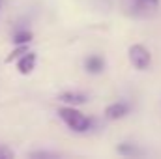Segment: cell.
Segmentation results:
<instances>
[{
	"mask_svg": "<svg viewBox=\"0 0 161 159\" xmlns=\"http://www.w3.org/2000/svg\"><path fill=\"white\" fill-rule=\"evenodd\" d=\"M60 101H64L68 105H82L86 101V96L80 92H66L60 96Z\"/></svg>",
	"mask_w": 161,
	"mask_h": 159,
	"instance_id": "5b68a950",
	"label": "cell"
},
{
	"mask_svg": "<svg viewBox=\"0 0 161 159\" xmlns=\"http://www.w3.org/2000/svg\"><path fill=\"white\" fill-rule=\"evenodd\" d=\"M34 64H36V54H34V52H25V54L19 58L17 68H19V71H21L23 75H28V73L34 69Z\"/></svg>",
	"mask_w": 161,
	"mask_h": 159,
	"instance_id": "277c9868",
	"label": "cell"
},
{
	"mask_svg": "<svg viewBox=\"0 0 161 159\" xmlns=\"http://www.w3.org/2000/svg\"><path fill=\"white\" fill-rule=\"evenodd\" d=\"M58 114H60V118L66 122V125H68L69 129H73V131H77V133L88 131L90 125H92V120L86 118L82 112L75 111L73 107H64V109L58 111Z\"/></svg>",
	"mask_w": 161,
	"mask_h": 159,
	"instance_id": "6da1fadb",
	"label": "cell"
},
{
	"mask_svg": "<svg viewBox=\"0 0 161 159\" xmlns=\"http://www.w3.org/2000/svg\"><path fill=\"white\" fill-rule=\"evenodd\" d=\"M129 60L137 69H146L152 62V54L144 45H131L129 47Z\"/></svg>",
	"mask_w": 161,
	"mask_h": 159,
	"instance_id": "7a4b0ae2",
	"label": "cell"
},
{
	"mask_svg": "<svg viewBox=\"0 0 161 159\" xmlns=\"http://www.w3.org/2000/svg\"><path fill=\"white\" fill-rule=\"evenodd\" d=\"M144 2H148L150 6H158V2H159V0H144Z\"/></svg>",
	"mask_w": 161,
	"mask_h": 159,
	"instance_id": "8fae6325",
	"label": "cell"
},
{
	"mask_svg": "<svg viewBox=\"0 0 161 159\" xmlns=\"http://www.w3.org/2000/svg\"><path fill=\"white\" fill-rule=\"evenodd\" d=\"M30 40H32V34H30V32H26V30L17 32V34H15V38H13V41H15L17 45H25V43H28Z\"/></svg>",
	"mask_w": 161,
	"mask_h": 159,
	"instance_id": "ba28073f",
	"label": "cell"
},
{
	"mask_svg": "<svg viewBox=\"0 0 161 159\" xmlns=\"http://www.w3.org/2000/svg\"><path fill=\"white\" fill-rule=\"evenodd\" d=\"M118 154H122V156H139L141 150L135 148L133 144H120L118 146Z\"/></svg>",
	"mask_w": 161,
	"mask_h": 159,
	"instance_id": "52a82bcc",
	"label": "cell"
},
{
	"mask_svg": "<svg viewBox=\"0 0 161 159\" xmlns=\"http://www.w3.org/2000/svg\"><path fill=\"white\" fill-rule=\"evenodd\" d=\"M84 66H86V69H88L90 73H99V71L105 68V62H103V58H99V56H90V58H86Z\"/></svg>",
	"mask_w": 161,
	"mask_h": 159,
	"instance_id": "8992f818",
	"label": "cell"
},
{
	"mask_svg": "<svg viewBox=\"0 0 161 159\" xmlns=\"http://www.w3.org/2000/svg\"><path fill=\"white\" fill-rule=\"evenodd\" d=\"M13 157V152L8 150L6 146H0V159H11Z\"/></svg>",
	"mask_w": 161,
	"mask_h": 159,
	"instance_id": "30bf717a",
	"label": "cell"
},
{
	"mask_svg": "<svg viewBox=\"0 0 161 159\" xmlns=\"http://www.w3.org/2000/svg\"><path fill=\"white\" fill-rule=\"evenodd\" d=\"M25 52H28V47H26V45H21L19 49H15V51H13V52H11V54H9L8 58H6V62H13L15 58H19V56H23Z\"/></svg>",
	"mask_w": 161,
	"mask_h": 159,
	"instance_id": "9c48e42d",
	"label": "cell"
},
{
	"mask_svg": "<svg viewBox=\"0 0 161 159\" xmlns=\"http://www.w3.org/2000/svg\"><path fill=\"white\" fill-rule=\"evenodd\" d=\"M129 112V107L125 103H113L105 109V116L109 120H120Z\"/></svg>",
	"mask_w": 161,
	"mask_h": 159,
	"instance_id": "3957f363",
	"label": "cell"
}]
</instances>
